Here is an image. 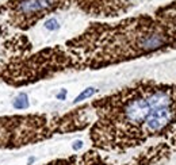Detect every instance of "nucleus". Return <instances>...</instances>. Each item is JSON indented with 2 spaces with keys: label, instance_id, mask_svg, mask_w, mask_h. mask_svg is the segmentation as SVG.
I'll return each mask as SVG.
<instances>
[{
  "label": "nucleus",
  "instance_id": "6",
  "mask_svg": "<svg viewBox=\"0 0 176 165\" xmlns=\"http://www.w3.org/2000/svg\"><path fill=\"white\" fill-rule=\"evenodd\" d=\"M12 107L15 110H26L30 107V102H28V96L25 92L16 95V97L12 100Z\"/></svg>",
  "mask_w": 176,
  "mask_h": 165
},
{
  "label": "nucleus",
  "instance_id": "8",
  "mask_svg": "<svg viewBox=\"0 0 176 165\" xmlns=\"http://www.w3.org/2000/svg\"><path fill=\"white\" fill-rule=\"evenodd\" d=\"M44 27L49 31H57L60 28V23L57 21V18H49L48 21L45 22Z\"/></svg>",
  "mask_w": 176,
  "mask_h": 165
},
{
  "label": "nucleus",
  "instance_id": "3",
  "mask_svg": "<svg viewBox=\"0 0 176 165\" xmlns=\"http://www.w3.org/2000/svg\"><path fill=\"white\" fill-rule=\"evenodd\" d=\"M91 106H81L62 115L28 114L0 118V147L15 149L49 140L56 134L84 130L91 124Z\"/></svg>",
  "mask_w": 176,
  "mask_h": 165
},
{
  "label": "nucleus",
  "instance_id": "4",
  "mask_svg": "<svg viewBox=\"0 0 176 165\" xmlns=\"http://www.w3.org/2000/svg\"><path fill=\"white\" fill-rule=\"evenodd\" d=\"M72 0H10L0 5L7 23L19 30H28L39 21L58 10H65Z\"/></svg>",
  "mask_w": 176,
  "mask_h": 165
},
{
  "label": "nucleus",
  "instance_id": "7",
  "mask_svg": "<svg viewBox=\"0 0 176 165\" xmlns=\"http://www.w3.org/2000/svg\"><path fill=\"white\" fill-rule=\"evenodd\" d=\"M96 92H98L96 88H94V87H88V88H85L83 92H80L79 96H77L76 99L73 100V104H77V103L84 102V100H87V99H89V97H92L95 94H96Z\"/></svg>",
  "mask_w": 176,
  "mask_h": 165
},
{
  "label": "nucleus",
  "instance_id": "10",
  "mask_svg": "<svg viewBox=\"0 0 176 165\" xmlns=\"http://www.w3.org/2000/svg\"><path fill=\"white\" fill-rule=\"evenodd\" d=\"M66 95H68V91H66L65 88H62L61 91H60L58 94L56 95V97H57L58 100H65V99H66Z\"/></svg>",
  "mask_w": 176,
  "mask_h": 165
},
{
  "label": "nucleus",
  "instance_id": "5",
  "mask_svg": "<svg viewBox=\"0 0 176 165\" xmlns=\"http://www.w3.org/2000/svg\"><path fill=\"white\" fill-rule=\"evenodd\" d=\"M156 163H158L157 154L152 147H148L146 150H144L142 153L133 157L130 161L125 164H114L108 160V157L102 156L98 150H88L84 154L57 158V160H53L44 165H153Z\"/></svg>",
  "mask_w": 176,
  "mask_h": 165
},
{
  "label": "nucleus",
  "instance_id": "1",
  "mask_svg": "<svg viewBox=\"0 0 176 165\" xmlns=\"http://www.w3.org/2000/svg\"><path fill=\"white\" fill-rule=\"evenodd\" d=\"M89 140L96 150L123 153L176 129V84L142 80L94 100Z\"/></svg>",
  "mask_w": 176,
  "mask_h": 165
},
{
  "label": "nucleus",
  "instance_id": "9",
  "mask_svg": "<svg viewBox=\"0 0 176 165\" xmlns=\"http://www.w3.org/2000/svg\"><path fill=\"white\" fill-rule=\"evenodd\" d=\"M83 146H84V142H83L81 140H76L73 144H72V149H73L75 152H79V150H81Z\"/></svg>",
  "mask_w": 176,
  "mask_h": 165
},
{
  "label": "nucleus",
  "instance_id": "2",
  "mask_svg": "<svg viewBox=\"0 0 176 165\" xmlns=\"http://www.w3.org/2000/svg\"><path fill=\"white\" fill-rule=\"evenodd\" d=\"M73 69H102L176 49V0L115 23H91L64 45Z\"/></svg>",
  "mask_w": 176,
  "mask_h": 165
},
{
  "label": "nucleus",
  "instance_id": "12",
  "mask_svg": "<svg viewBox=\"0 0 176 165\" xmlns=\"http://www.w3.org/2000/svg\"><path fill=\"white\" fill-rule=\"evenodd\" d=\"M34 160H35L34 157H30V158H28V161H27V165H31V164L34 163Z\"/></svg>",
  "mask_w": 176,
  "mask_h": 165
},
{
  "label": "nucleus",
  "instance_id": "11",
  "mask_svg": "<svg viewBox=\"0 0 176 165\" xmlns=\"http://www.w3.org/2000/svg\"><path fill=\"white\" fill-rule=\"evenodd\" d=\"M169 145L172 147H176V129L171 133V137H169Z\"/></svg>",
  "mask_w": 176,
  "mask_h": 165
}]
</instances>
